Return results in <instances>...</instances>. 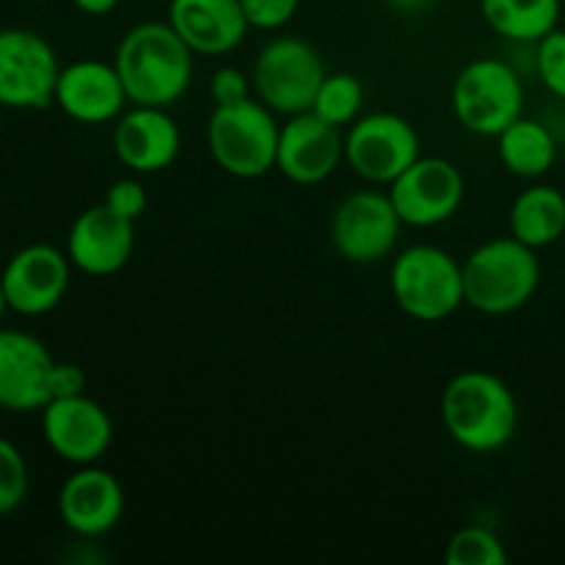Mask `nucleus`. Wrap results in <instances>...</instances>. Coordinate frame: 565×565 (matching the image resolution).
Segmentation results:
<instances>
[{
	"mask_svg": "<svg viewBox=\"0 0 565 565\" xmlns=\"http://www.w3.org/2000/svg\"><path fill=\"white\" fill-rule=\"evenodd\" d=\"M193 50L171 22H138L121 36L114 66L132 105L171 108L193 81Z\"/></svg>",
	"mask_w": 565,
	"mask_h": 565,
	"instance_id": "1",
	"label": "nucleus"
},
{
	"mask_svg": "<svg viewBox=\"0 0 565 565\" xmlns=\"http://www.w3.org/2000/svg\"><path fill=\"white\" fill-rule=\"evenodd\" d=\"M441 423L458 447L489 456L516 436V395L500 375L467 370L441 392Z\"/></svg>",
	"mask_w": 565,
	"mask_h": 565,
	"instance_id": "2",
	"label": "nucleus"
},
{
	"mask_svg": "<svg viewBox=\"0 0 565 565\" xmlns=\"http://www.w3.org/2000/svg\"><path fill=\"white\" fill-rule=\"evenodd\" d=\"M463 298L483 315H511L533 301L541 285L535 248L516 237H494L461 263Z\"/></svg>",
	"mask_w": 565,
	"mask_h": 565,
	"instance_id": "3",
	"label": "nucleus"
},
{
	"mask_svg": "<svg viewBox=\"0 0 565 565\" xmlns=\"http://www.w3.org/2000/svg\"><path fill=\"white\" fill-rule=\"evenodd\" d=\"M281 125L257 97L215 105L207 119V149L218 169L237 180H257L276 169Z\"/></svg>",
	"mask_w": 565,
	"mask_h": 565,
	"instance_id": "4",
	"label": "nucleus"
},
{
	"mask_svg": "<svg viewBox=\"0 0 565 565\" xmlns=\"http://www.w3.org/2000/svg\"><path fill=\"white\" fill-rule=\"evenodd\" d=\"M390 287L397 307L419 323H439L467 303L461 263L430 243H417L397 254Z\"/></svg>",
	"mask_w": 565,
	"mask_h": 565,
	"instance_id": "5",
	"label": "nucleus"
},
{
	"mask_svg": "<svg viewBox=\"0 0 565 565\" xmlns=\"http://www.w3.org/2000/svg\"><path fill=\"white\" fill-rule=\"evenodd\" d=\"M329 75L315 44L298 36H276L257 53L252 66L254 97L274 114L296 116L312 110L315 94Z\"/></svg>",
	"mask_w": 565,
	"mask_h": 565,
	"instance_id": "6",
	"label": "nucleus"
},
{
	"mask_svg": "<svg viewBox=\"0 0 565 565\" xmlns=\"http://www.w3.org/2000/svg\"><path fill=\"white\" fill-rule=\"evenodd\" d=\"M452 114L475 136L497 138L524 116L522 77L500 58H478L458 72L452 83Z\"/></svg>",
	"mask_w": 565,
	"mask_h": 565,
	"instance_id": "7",
	"label": "nucleus"
},
{
	"mask_svg": "<svg viewBox=\"0 0 565 565\" xmlns=\"http://www.w3.org/2000/svg\"><path fill=\"white\" fill-rule=\"evenodd\" d=\"M58 75V55L42 33L28 28L0 31V108H47L55 99Z\"/></svg>",
	"mask_w": 565,
	"mask_h": 565,
	"instance_id": "8",
	"label": "nucleus"
},
{
	"mask_svg": "<svg viewBox=\"0 0 565 565\" xmlns=\"http://www.w3.org/2000/svg\"><path fill=\"white\" fill-rule=\"evenodd\" d=\"M423 154L419 132L390 110L359 116L345 132V163L373 185L395 182Z\"/></svg>",
	"mask_w": 565,
	"mask_h": 565,
	"instance_id": "9",
	"label": "nucleus"
},
{
	"mask_svg": "<svg viewBox=\"0 0 565 565\" xmlns=\"http://www.w3.org/2000/svg\"><path fill=\"white\" fill-rule=\"evenodd\" d=\"M401 226L390 193L356 191L348 193L331 215V243L348 263H381L397 246Z\"/></svg>",
	"mask_w": 565,
	"mask_h": 565,
	"instance_id": "10",
	"label": "nucleus"
},
{
	"mask_svg": "<svg viewBox=\"0 0 565 565\" xmlns=\"http://www.w3.org/2000/svg\"><path fill=\"white\" fill-rule=\"evenodd\" d=\"M390 199L403 224L428 230L450 221L461 210L467 182L461 169L447 158L419 154L395 182H390Z\"/></svg>",
	"mask_w": 565,
	"mask_h": 565,
	"instance_id": "11",
	"label": "nucleus"
},
{
	"mask_svg": "<svg viewBox=\"0 0 565 565\" xmlns=\"http://www.w3.org/2000/svg\"><path fill=\"white\" fill-rule=\"evenodd\" d=\"M72 268L75 265H72L70 254L50 243H33V246L20 248L0 274V285H3L6 303L11 312L25 315V318L53 312L70 290Z\"/></svg>",
	"mask_w": 565,
	"mask_h": 565,
	"instance_id": "12",
	"label": "nucleus"
},
{
	"mask_svg": "<svg viewBox=\"0 0 565 565\" xmlns=\"http://www.w3.org/2000/svg\"><path fill=\"white\" fill-rule=\"evenodd\" d=\"M42 436L50 450L72 467H88L114 445V419L86 392L55 397L42 408Z\"/></svg>",
	"mask_w": 565,
	"mask_h": 565,
	"instance_id": "13",
	"label": "nucleus"
},
{
	"mask_svg": "<svg viewBox=\"0 0 565 565\" xmlns=\"http://www.w3.org/2000/svg\"><path fill=\"white\" fill-rule=\"evenodd\" d=\"M345 160V136L312 110L287 116L279 132L276 169L296 185H318L329 180Z\"/></svg>",
	"mask_w": 565,
	"mask_h": 565,
	"instance_id": "14",
	"label": "nucleus"
},
{
	"mask_svg": "<svg viewBox=\"0 0 565 565\" xmlns=\"http://www.w3.org/2000/svg\"><path fill=\"white\" fill-rule=\"evenodd\" d=\"M53 103L77 125H108L125 114L130 97L114 64L83 58L61 66Z\"/></svg>",
	"mask_w": 565,
	"mask_h": 565,
	"instance_id": "15",
	"label": "nucleus"
},
{
	"mask_svg": "<svg viewBox=\"0 0 565 565\" xmlns=\"http://www.w3.org/2000/svg\"><path fill=\"white\" fill-rule=\"evenodd\" d=\"M55 359L39 337L0 329V408L14 414L42 412L50 403V370Z\"/></svg>",
	"mask_w": 565,
	"mask_h": 565,
	"instance_id": "16",
	"label": "nucleus"
},
{
	"mask_svg": "<svg viewBox=\"0 0 565 565\" xmlns=\"http://www.w3.org/2000/svg\"><path fill=\"white\" fill-rule=\"evenodd\" d=\"M125 513V489L114 472L97 463L77 467L58 491V516L70 533L99 539L119 524Z\"/></svg>",
	"mask_w": 565,
	"mask_h": 565,
	"instance_id": "17",
	"label": "nucleus"
},
{
	"mask_svg": "<svg viewBox=\"0 0 565 565\" xmlns=\"http://www.w3.org/2000/svg\"><path fill=\"white\" fill-rule=\"evenodd\" d=\"M136 248V230L108 204L83 210L66 235V254L72 265L88 276H114L130 263Z\"/></svg>",
	"mask_w": 565,
	"mask_h": 565,
	"instance_id": "18",
	"label": "nucleus"
},
{
	"mask_svg": "<svg viewBox=\"0 0 565 565\" xmlns=\"http://www.w3.org/2000/svg\"><path fill=\"white\" fill-rule=\"evenodd\" d=\"M182 147V132L169 108L132 105L116 119L114 152L132 174H158L169 169Z\"/></svg>",
	"mask_w": 565,
	"mask_h": 565,
	"instance_id": "19",
	"label": "nucleus"
},
{
	"mask_svg": "<svg viewBox=\"0 0 565 565\" xmlns=\"http://www.w3.org/2000/svg\"><path fill=\"white\" fill-rule=\"evenodd\" d=\"M169 22L196 55L232 53L248 33L241 0H171Z\"/></svg>",
	"mask_w": 565,
	"mask_h": 565,
	"instance_id": "20",
	"label": "nucleus"
},
{
	"mask_svg": "<svg viewBox=\"0 0 565 565\" xmlns=\"http://www.w3.org/2000/svg\"><path fill=\"white\" fill-rule=\"evenodd\" d=\"M511 235L530 248H546L565 235V191L535 182L511 204Z\"/></svg>",
	"mask_w": 565,
	"mask_h": 565,
	"instance_id": "21",
	"label": "nucleus"
},
{
	"mask_svg": "<svg viewBox=\"0 0 565 565\" xmlns=\"http://www.w3.org/2000/svg\"><path fill=\"white\" fill-rule=\"evenodd\" d=\"M502 166L522 180H541L557 160V141L550 127L530 116H519L497 136Z\"/></svg>",
	"mask_w": 565,
	"mask_h": 565,
	"instance_id": "22",
	"label": "nucleus"
},
{
	"mask_svg": "<svg viewBox=\"0 0 565 565\" xmlns=\"http://www.w3.org/2000/svg\"><path fill=\"white\" fill-rule=\"evenodd\" d=\"M561 0H480V14L497 36L535 44L561 22Z\"/></svg>",
	"mask_w": 565,
	"mask_h": 565,
	"instance_id": "23",
	"label": "nucleus"
},
{
	"mask_svg": "<svg viewBox=\"0 0 565 565\" xmlns=\"http://www.w3.org/2000/svg\"><path fill=\"white\" fill-rule=\"evenodd\" d=\"M364 105V88L359 77L351 72H329L320 83L318 94H315L312 114L326 119L334 127H348L359 119Z\"/></svg>",
	"mask_w": 565,
	"mask_h": 565,
	"instance_id": "24",
	"label": "nucleus"
},
{
	"mask_svg": "<svg viewBox=\"0 0 565 565\" xmlns=\"http://www.w3.org/2000/svg\"><path fill=\"white\" fill-rule=\"evenodd\" d=\"M445 561L447 565H505L508 552L497 533L480 524H469L452 535Z\"/></svg>",
	"mask_w": 565,
	"mask_h": 565,
	"instance_id": "25",
	"label": "nucleus"
},
{
	"mask_svg": "<svg viewBox=\"0 0 565 565\" xmlns=\"http://www.w3.org/2000/svg\"><path fill=\"white\" fill-rule=\"evenodd\" d=\"M31 489V472L28 461L14 441L0 436V516L14 513L28 500Z\"/></svg>",
	"mask_w": 565,
	"mask_h": 565,
	"instance_id": "26",
	"label": "nucleus"
},
{
	"mask_svg": "<svg viewBox=\"0 0 565 565\" xmlns=\"http://www.w3.org/2000/svg\"><path fill=\"white\" fill-rule=\"evenodd\" d=\"M535 47H539L535 50V70H539L541 83L555 97L565 99V31L555 28L541 42H535Z\"/></svg>",
	"mask_w": 565,
	"mask_h": 565,
	"instance_id": "27",
	"label": "nucleus"
},
{
	"mask_svg": "<svg viewBox=\"0 0 565 565\" xmlns=\"http://www.w3.org/2000/svg\"><path fill=\"white\" fill-rule=\"evenodd\" d=\"M243 14H246L248 28L257 31H279L296 17L301 0H241Z\"/></svg>",
	"mask_w": 565,
	"mask_h": 565,
	"instance_id": "28",
	"label": "nucleus"
},
{
	"mask_svg": "<svg viewBox=\"0 0 565 565\" xmlns=\"http://www.w3.org/2000/svg\"><path fill=\"white\" fill-rule=\"evenodd\" d=\"M105 204H108L114 213H119L121 218H141L143 210H147V188L136 180V177H125V180H116L114 185L105 193Z\"/></svg>",
	"mask_w": 565,
	"mask_h": 565,
	"instance_id": "29",
	"label": "nucleus"
},
{
	"mask_svg": "<svg viewBox=\"0 0 565 565\" xmlns=\"http://www.w3.org/2000/svg\"><path fill=\"white\" fill-rule=\"evenodd\" d=\"M254 94L252 75L235 70V66H221L210 77V99L215 105H235L241 99H248Z\"/></svg>",
	"mask_w": 565,
	"mask_h": 565,
	"instance_id": "30",
	"label": "nucleus"
},
{
	"mask_svg": "<svg viewBox=\"0 0 565 565\" xmlns=\"http://www.w3.org/2000/svg\"><path fill=\"white\" fill-rule=\"evenodd\" d=\"M86 392V373L72 362H55L50 370V401L75 397Z\"/></svg>",
	"mask_w": 565,
	"mask_h": 565,
	"instance_id": "31",
	"label": "nucleus"
},
{
	"mask_svg": "<svg viewBox=\"0 0 565 565\" xmlns=\"http://www.w3.org/2000/svg\"><path fill=\"white\" fill-rule=\"evenodd\" d=\"M72 3H75V9L83 11V14L105 17L119 6V0H72Z\"/></svg>",
	"mask_w": 565,
	"mask_h": 565,
	"instance_id": "32",
	"label": "nucleus"
},
{
	"mask_svg": "<svg viewBox=\"0 0 565 565\" xmlns=\"http://www.w3.org/2000/svg\"><path fill=\"white\" fill-rule=\"evenodd\" d=\"M436 3H439V0H386V6L401 11V14H423V11L434 9Z\"/></svg>",
	"mask_w": 565,
	"mask_h": 565,
	"instance_id": "33",
	"label": "nucleus"
},
{
	"mask_svg": "<svg viewBox=\"0 0 565 565\" xmlns=\"http://www.w3.org/2000/svg\"><path fill=\"white\" fill-rule=\"evenodd\" d=\"M6 309H9V303H6V292H3V285H0V320H3Z\"/></svg>",
	"mask_w": 565,
	"mask_h": 565,
	"instance_id": "34",
	"label": "nucleus"
}]
</instances>
